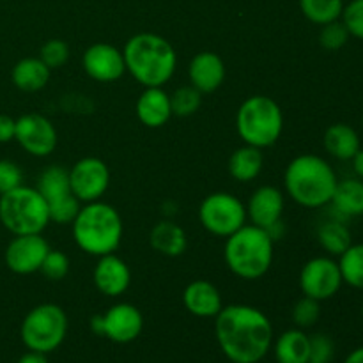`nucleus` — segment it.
<instances>
[{
  "label": "nucleus",
  "mask_w": 363,
  "mask_h": 363,
  "mask_svg": "<svg viewBox=\"0 0 363 363\" xmlns=\"http://www.w3.org/2000/svg\"><path fill=\"white\" fill-rule=\"evenodd\" d=\"M48 252L50 245L41 234H20L9 241L4 252V261L16 275H32L41 269Z\"/></svg>",
  "instance_id": "nucleus-14"
},
{
  "label": "nucleus",
  "mask_w": 363,
  "mask_h": 363,
  "mask_svg": "<svg viewBox=\"0 0 363 363\" xmlns=\"http://www.w3.org/2000/svg\"><path fill=\"white\" fill-rule=\"evenodd\" d=\"M23 184V172L11 160H0V195Z\"/></svg>",
  "instance_id": "nucleus-39"
},
{
  "label": "nucleus",
  "mask_w": 363,
  "mask_h": 363,
  "mask_svg": "<svg viewBox=\"0 0 363 363\" xmlns=\"http://www.w3.org/2000/svg\"><path fill=\"white\" fill-rule=\"evenodd\" d=\"M351 162H353V170L358 179H363V147L358 149V152L351 158Z\"/></svg>",
  "instance_id": "nucleus-42"
},
{
  "label": "nucleus",
  "mask_w": 363,
  "mask_h": 363,
  "mask_svg": "<svg viewBox=\"0 0 363 363\" xmlns=\"http://www.w3.org/2000/svg\"><path fill=\"white\" fill-rule=\"evenodd\" d=\"M301 14L314 25H326L340 20L344 0H300Z\"/></svg>",
  "instance_id": "nucleus-29"
},
{
  "label": "nucleus",
  "mask_w": 363,
  "mask_h": 363,
  "mask_svg": "<svg viewBox=\"0 0 363 363\" xmlns=\"http://www.w3.org/2000/svg\"><path fill=\"white\" fill-rule=\"evenodd\" d=\"M14 140L25 152L35 158H46L57 147V130L48 117L41 113H25L16 119Z\"/></svg>",
  "instance_id": "nucleus-13"
},
{
  "label": "nucleus",
  "mask_w": 363,
  "mask_h": 363,
  "mask_svg": "<svg viewBox=\"0 0 363 363\" xmlns=\"http://www.w3.org/2000/svg\"><path fill=\"white\" fill-rule=\"evenodd\" d=\"M337 213L342 216H362L363 215V179L350 177V179L337 181L332 202Z\"/></svg>",
  "instance_id": "nucleus-26"
},
{
  "label": "nucleus",
  "mask_w": 363,
  "mask_h": 363,
  "mask_svg": "<svg viewBox=\"0 0 363 363\" xmlns=\"http://www.w3.org/2000/svg\"><path fill=\"white\" fill-rule=\"evenodd\" d=\"M340 20L346 25L351 38L363 41V0H351L350 4H346Z\"/></svg>",
  "instance_id": "nucleus-37"
},
{
  "label": "nucleus",
  "mask_w": 363,
  "mask_h": 363,
  "mask_svg": "<svg viewBox=\"0 0 363 363\" xmlns=\"http://www.w3.org/2000/svg\"><path fill=\"white\" fill-rule=\"evenodd\" d=\"M339 262L330 255H319L303 264L300 272V289L303 296L326 301L335 296L342 287Z\"/></svg>",
  "instance_id": "nucleus-11"
},
{
  "label": "nucleus",
  "mask_w": 363,
  "mask_h": 363,
  "mask_svg": "<svg viewBox=\"0 0 363 363\" xmlns=\"http://www.w3.org/2000/svg\"><path fill=\"white\" fill-rule=\"evenodd\" d=\"M39 272H41L48 280L59 282V280H62L64 277L69 273V257H67L64 252L52 250V248H50V252L46 254Z\"/></svg>",
  "instance_id": "nucleus-36"
},
{
  "label": "nucleus",
  "mask_w": 363,
  "mask_h": 363,
  "mask_svg": "<svg viewBox=\"0 0 363 363\" xmlns=\"http://www.w3.org/2000/svg\"><path fill=\"white\" fill-rule=\"evenodd\" d=\"M202 94L195 87H179L170 94V105H172V116L190 117L201 108Z\"/></svg>",
  "instance_id": "nucleus-31"
},
{
  "label": "nucleus",
  "mask_w": 363,
  "mask_h": 363,
  "mask_svg": "<svg viewBox=\"0 0 363 363\" xmlns=\"http://www.w3.org/2000/svg\"><path fill=\"white\" fill-rule=\"evenodd\" d=\"M335 357V344L332 337L315 333L311 337V358L308 363H330Z\"/></svg>",
  "instance_id": "nucleus-38"
},
{
  "label": "nucleus",
  "mask_w": 363,
  "mask_h": 363,
  "mask_svg": "<svg viewBox=\"0 0 363 363\" xmlns=\"http://www.w3.org/2000/svg\"><path fill=\"white\" fill-rule=\"evenodd\" d=\"M144 328L142 312L131 303H117L110 307L105 314L94 315L91 319L92 333L116 344H128L138 339Z\"/></svg>",
  "instance_id": "nucleus-10"
},
{
  "label": "nucleus",
  "mask_w": 363,
  "mask_h": 363,
  "mask_svg": "<svg viewBox=\"0 0 363 363\" xmlns=\"http://www.w3.org/2000/svg\"><path fill=\"white\" fill-rule=\"evenodd\" d=\"M362 128H363V113H362Z\"/></svg>",
  "instance_id": "nucleus-44"
},
{
  "label": "nucleus",
  "mask_w": 363,
  "mask_h": 363,
  "mask_svg": "<svg viewBox=\"0 0 363 363\" xmlns=\"http://www.w3.org/2000/svg\"><path fill=\"white\" fill-rule=\"evenodd\" d=\"M71 227L77 247L94 257L113 254L123 241L124 225L119 211L101 201L82 206Z\"/></svg>",
  "instance_id": "nucleus-4"
},
{
  "label": "nucleus",
  "mask_w": 363,
  "mask_h": 363,
  "mask_svg": "<svg viewBox=\"0 0 363 363\" xmlns=\"http://www.w3.org/2000/svg\"><path fill=\"white\" fill-rule=\"evenodd\" d=\"M318 241L326 254L337 255V257L353 245L350 227L340 220H328L321 223L318 229Z\"/></svg>",
  "instance_id": "nucleus-28"
},
{
  "label": "nucleus",
  "mask_w": 363,
  "mask_h": 363,
  "mask_svg": "<svg viewBox=\"0 0 363 363\" xmlns=\"http://www.w3.org/2000/svg\"><path fill=\"white\" fill-rule=\"evenodd\" d=\"M18 363H48L45 353H38V351H28V353L21 354Z\"/></svg>",
  "instance_id": "nucleus-41"
},
{
  "label": "nucleus",
  "mask_w": 363,
  "mask_h": 363,
  "mask_svg": "<svg viewBox=\"0 0 363 363\" xmlns=\"http://www.w3.org/2000/svg\"><path fill=\"white\" fill-rule=\"evenodd\" d=\"M199 220L213 236L229 238L247 223V206L229 191H216L201 202Z\"/></svg>",
  "instance_id": "nucleus-9"
},
{
  "label": "nucleus",
  "mask_w": 363,
  "mask_h": 363,
  "mask_svg": "<svg viewBox=\"0 0 363 363\" xmlns=\"http://www.w3.org/2000/svg\"><path fill=\"white\" fill-rule=\"evenodd\" d=\"M236 130L247 145L259 149L272 147L284 131L282 108L269 96H250L238 108Z\"/></svg>",
  "instance_id": "nucleus-6"
},
{
  "label": "nucleus",
  "mask_w": 363,
  "mask_h": 363,
  "mask_svg": "<svg viewBox=\"0 0 363 363\" xmlns=\"http://www.w3.org/2000/svg\"><path fill=\"white\" fill-rule=\"evenodd\" d=\"M67 172H69L71 194L82 204L101 201L110 186L108 165L96 156L78 160Z\"/></svg>",
  "instance_id": "nucleus-12"
},
{
  "label": "nucleus",
  "mask_w": 363,
  "mask_h": 363,
  "mask_svg": "<svg viewBox=\"0 0 363 363\" xmlns=\"http://www.w3.org/2000/svg\"><path fill=\"white\" fill-rule=\"evenodd\" d=\"M215 335L233 363H259L273 344L268 315L250 305H227L215 318Z\"/></svg>",
  "instance_id": "nucleus-1"
},
{
  "label": "nucleus",
  "mask_w": 363,
  "mask_h": 363,
  "mask_svg": "<svg viewBox=\"0 0 363 363\" xmlns=\"http://www.w3.org/2000/svg\"><path fill=\"white\" fill-rule=\"evenodd\" d=\"M362 312H363V308H362Z\"/></svg>",
  "instance_id": "nucleus-45"
},
{
  "label": "nucleus",
  "mask_w": 363,
  "mask_h": 363,
  "mask_svg": "<svg viewBox=\"0 0 363 363\" xmlns=\"http://www.w3.org/2000/svg\"><path fill=\"white\" fill-rule=\"evenodd\" d=\"M82 66L87 77L101 84L119 80L126 71L123 52L108 43H94L89 46L82 57Z\"/></svg>",
  "instance_id": "nucleus-15"
},
{
  "label": "nucleus",
  "mask_w": 363,
  "mask_h": 363,
  "mask_svg": "<svg viewBox=\"0 0 363 363\" xmlns=\"http://www.w3.org/2000/svg\"><path fill=\"white\" fill-rule=\"evenodd\" d=\"M183 303L195 318H216L223 308L222 294L208 280H194L183 293Z\"/></svg>",
  "instance_id": "nucleus-19"
},
{
  "label": "nucleus",
  "mask_w": 363,
  "mask_h": 363,
  "mask_svg": "<svg viewBox=\"0 0 363 363\" xmlns=\"http://www.w3.org/2000/svg\"><path fill=\"white\" fill-rule=\"evenodd\" d=\"M35 188L43 195L46 204H53V202L73 195L69 186V172L60 165H52L43 170Z\"/></svg>",
  "instance_id": "nucleus-27"
},
{
  "label": "nucleus",
  "mask_w": 363,
  "mask_h": 363,
  "mask_svg": "<svg viewBox=\"0 0 363 363\" xmlns=\"http://www.w3.org/2000/svg\"><path fill=\"white\" fill-rule=\"evenodd\" d=\"M137 117L144 126L162 128L172 117L170 94L163 87H145L137 99Z\"/></svg>",
  "instance_id": "nucleus-20"
},
{
  "label": "nucleus",
  "mask_w": 363,
  "mask_h": 363,
  "mask_svg": "<svg viewBox=\"0 0 363 363\" xmlns=\"http://www.w3.org/2000/svg\"><path fill=\"white\" fill-rule=\"evenodd\" d=\"M319 318H321V301L303 296L294 303L293 321L298 328H311L319 321Z\"/></svg>",
  "instance_id": "nucleus-32"
},
{
  "label": "nucleus",
  "mask_w": 363,
  "mask_h": 363,
  "mask_svg": "<svg viewBox=\"0 0 363 363\" xmlns=\"http://www.w3.org/2000/svg\"><path fill=\"white\" fill-rule=\"evenodd\" d=\"M272 346L279 363H308L311 358V337L301 328L287 330Z\"/></svg>",
  "instance_id": "nucleus-24"
},
{
  "label": "nucleus",
  "mask_w": 363,
  "mask_h": 363,
  "mask_svg": "<svg viewBox=\"0 0 363 363\" xmlns=\"http://www.w3.org/2000/svg\"><path fill=\"white\" fill-rule=\"evenodd\" d=\"M126 71L144 87H163L176 73L177 55L165 38L152 32L131 35L123 50Z\"/></svg>",
  "instance_id": "nucleus-2"
},
{
  "label": "nucleus",
  "mask_w": 363,
  "mask_h": 363,
  "mask_svg": "<svg viewBox=\"0 0 363 363\" xmlns=\"http://www.w3.org/2000/svg\"><path fill=\"white\" fill-rule=\"evenodd\" d=\"M67 333V315L59 305L41 303L25 315L20 328L21 342L28 351L52 353L64 342Z\"/></svg>",
  "instance_id": "nucleus-8"
},
{
  "label": "nucleus",
  "mask_w": 363,
  "mask_h": 363,
  "mask_svg": "<svg viewBox=\"0 0 363 363\" xmlns=\"http://www.w3.org/2000/svg\"><path fill=\"white\" fill-rule=\"evenodd\" d=\"M188 78L191 87L201 94H209L222 87L225 80V62L215 52H201L190 60Z\"/></svg>",
  "instance_id": "nucleus-18"
},
{
  "label": "nucleus",
  "mask_w": 363,
  "mask_h": 363,
  "mask_svg": "<svg viewBox=\"0 0 363 363\" xmlns=\"http://www.w3.org/2000/svg\"><path fill=\"white\" fill-rule=\"evenodd\" d=\"M92 279H94V286L99 293L110 298H117L126 293L130 287L131 272L123 259L117 257L116 254H106L98 259Z\"/></svg>",
  "instance_id": "nucleus-17"
},
{
  "label": "nucleus",
  "mask_w": 363,
  "mask_h": 363,
  "mask_svg": "<svg viewBox=\"0 0 363 363\" xmlns=\"http://www.w3.org/2000/svg\"><path fill=\"white\" fill-rule=\"evenodd\" d=\"M323 145L326 152L340 162H347L353 158L362 147L360 135L353 126L344 123H335L326 128L325 137H323Z\"/></svg>",
  "instance_id": "nucleus-22"
},
{
  "label": "nucleus",
  "mask_w": 363,
  "mask_h": 363,
  "mask_svg": "<svg viewBox=\"0 0 363 363\" xmlns=\"http://www.w3.org/2000/svg\"><path fill=\"white\" fill-rule=\"evenodd\" d=\"M284 213V194L277 186H259L252 194L247 204V218L254 225L272 233L279 223H282Z\"/></svg>",
  "instance_id": "nucleus-16"
},
{
  "label": "nucleus",
  "mask_w": 363,
  "mask_h": 363,
  "mask_svg": "<svg viewBox=\"0 0 363 363\" xmlns=\"http://www.w3.org/2000/svg\"><path fill=\"white\" fill-rule=\"evenodd\" d=\"M0 223L13 236L41 234L50 223L48 204L38 188L21 184L0 195Z\"/></svg>",
  "instance_id": "nucleus-7"
},
{
  "label": "nucleus",
  "mask_w": 363,
  "mask_h": 363,
  "mask_svg": "<svg viewBox=\"0 0 363 363\" xmlns=\"http://www.w3.org/2000/svg\"><path fill=\"white\" fill-rule=\"evenodd\" d=\"M39 59L50 69H59L69 60V46L62 39H48L39 50Z\"/></svg>",
  "instance_id": "nucleus-34"
},
{
  "label": "nucleus",
  "mask_w": 363,
  "mask_h": 363,
  "mask_svg": "<svg viewBox=\"0 0 363 363\" xmlns=\"http://www.w3.org/2000/svg\"><path fill=\"white\" fill-rule=\"evenodd\" d=\"M350 38L351 35L347 32L346 25L342 23V20H335L332 23H326L321 27V32H319V45L325 50H328V52H335V50H340L342 46H346Z\"/></svg>",
  "instance_id": "nucleus-33"
},
{
  "label": "nucleus",
  "mask_w": 363,
  "mask_h": 363,
  "mask_svg": "<svg viewBox=\"0 0 363 363\" xmlns=\"http://www.w3.org/2000/svg\"><path fill=\"white\" fill-rule=\"evenodd\" d=\"M264 167V155L262 149L247 145L236 149L229 158V172L240 183H250L261 174Z\"/></svg>",
  "instance_id": "nucleus-25"
},
{
  "label": "nucleus",
  "mask_w": 363,
  "mask_h": 363,
  "mask_svg": "<svg viewBox=\"0 0 363 363\" xmlns=\"http://www.w3.org/2000/svg\"><path fill=\"white\" fill-rule=\"evenodd\" d=\"M275 252V240L266 229L245 223L225 238L223 259L233 275L243 280H257L269 272Z\"/></svg>",
  "instance_id": "nucleus-5"
},
{
  "label": "nucleus",
  "mask_w": 363,
  "mask_h": 363,
  "mask_svg": "<svg viewBox=\"0 0 363 363\" xmlns=\"http://www.w3.org/2000/svg\"><path fill=\"white\" fill-rule=\"evenodd\" d=\"M52 69L39 57H25L18 60L11 69V80L14 87L23 92H38L50 82Z\"/></svg>",
  "instance_id": "nucleus-21"
},
{
  "label": "nucleus",
  "mask_w": 363,
  "mask_h": 363,
  "mask_svg": "<svg viewBox=\"0 0 363 363\" xmlns=\"http://www.w3.org/2000/svg\"><path fill=\"white\" fill-rule=\"evenodd\" d=\"M339 269L342 282L354 289H363V243L351 245L339 255Z\"/></svg>",
  "instance_id": "nucleus-30"
},
{
  "label": "nucleus",
  "mask_w": 363,
  "mask_h": 363,
  "mask_svg": "<svg viewBox=\"0 0 363 363\" xmlns=\"http://www.w3.org/2000/svg\"><path fill=\"white\" fill-rule=\"evenodd\" d=\"M337 174L325 158L318 155H300L293 158L284 174L287 195L296 204L318 209L330 204L337 186Z\"/></svg>",
  "instance_id": "nucleus-3"
},
{
  "label": "nucleus",
  "mask_w": 363,
  "mask_h": 363,
  "mask_svg": "<svg viewBox=\"0 0 363 363\" xmlns=\"http://www.w3.org/2000/svg\"><path fill=\"white\" fill-rule=\"evenodd\" d=\"M80 208H82V202L78 201L74 195H69V197L62 199V201H57L53 202V204H48L50 222L57 223V225L73 223V220L77 218Z\"/></svg>",
  "instance_id": "nucleus-35"
},
{
  "label": "nucleus",
  "mask_w": 363,
  "mask_h": 363,
  "mask_svg": "<svg viewBox=\"0 0 363 363\" xmlns=\"http://www.w3.org/2000/svg\"><path fill=\"white\" fill-rule=\"evenodd\" d=\"M344 363H363V346L351 351V353L347 354L346 360H344Z\"/></svg>",
  "instance_id": "nucleus-43"
},
{
  "label": "nucleus",
  "mask_w": 363,
  "mask_h": 363,
  "mask_svg": "<svg viewBox=\"0 0 363 363\" xmlns=\"http://www.w3.org/2000/svg\"><path fill=\"white\" fill-rule=\"evenodd\" d=\"M14 131H16V119L6 116V113H0V144L14 140Z\"/></svg>",
  "instance_id": "nucleus-40"
},
{
  "label": "nucleus",
  "mask_w": 363,
  "mask_h": 363,
  "mask_svg": "<svg viewBox=\"0 0 363 363\" xmlns=\"http://www.w3.org/2000/svg\"><path fill=\"white\" fill-rule=\"evenodd\" d=\"M149 241L158 254L167 255V257H179L186 252L188 247L186 233L172 220H162L156 223L149 234Z\"/></svg>",
  "instance_id": "nucleus-23"
}]
</instances>
